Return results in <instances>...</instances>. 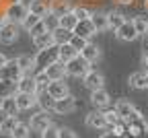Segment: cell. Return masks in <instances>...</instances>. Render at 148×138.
<instances>
[{
  "instance_id": "6da1fadb",
  "label": "cell",
  "mask_w": 148,
  "mask_h": 138,
  "mask_svg": "<svg viewBox=\"0 0 148 138\" xmlns=\"http://www.w3.org/2000/svg\"><path fill=\"white\" fill-rule=\"evenodd\" d=\"M56 62H60V46L58 43L37 52V56H35V70H47Z\"/></svg>"
},
{
  "instance_id": "7a4b0ae2",
  "label": "cell",
  "mask_w": 148,
  "mask_h": 138,
  "mask_svg": "<svg viewBox=\"0 0 148 138\" xmlns=\"http://www.w3.org/2000/svg\"><path fill=\"white\" fill-rule=\"evenodd\" d=\"M4 14L10 23H16V25H23V21L29 14V4L25 2H12V4H6L4 6Z\"/></svg>"
},
{
  "instance_id": "3957f363",
  "label": "cell",
  "mask_w": 148,
  "mask_h": 138,
  "mask_svg": "<svg viewBox=\"0 0 148 138\" xmlns=\"http://www.w3.org/2000/svg\"><path fill=\"white\" fill-rule=\"evenodd\" d=\"M66 70H68V74L70 76H76V78H84L92 68H90V62L86 60V58H82L80 54L76 56V58H72L70 62H66Z\"/></svg>"
},
{
  "instance_id": "277c9868",
  "label": "cell",
  "mask_w": 148,
  "mask_h": 138,
  "mask_svg": "<svg viewBox=\"0 0 148 138\" xmlns=\"http://www.w3.org/2000/svg\"><path fill=\"white\" fill-rule=\"evenodd\" d=\"M127 134L132 138H140L144 132H148V122L144 120V115L140 111H136L132 117H127Z\"/></svg>"
},
{
  "instance_id": "5b68a950",
  "label": "cell",
  "mask_w": 148,
  "mask_h": 138,
  "mask_svg": "<svg viewBox=\"0 0 148 138\" xmlns=\"http://www.w3.org/2000/svg\"><path fill=\"white\" fill-rule=\"evenodd\" d=\"M21 76H23V70L16 64V60H8V64L0 68V81H18Z\"/></svg>"
},
{
  "instance_id": "8992f818",
  "label": "cell",
  "mask_w": 148,
  "mask_h": 138,
  "mask_svg": "<svg viewBox=\"0 0 148 138\" xmlns=\"http://www.w3.org/2000/svg\"><path fill=\"white\" fill-rule=\"evenodd\" d=\"M18 39V25L16 23H6V25H2L0 27V43H4V46H10V43H14Z\"/></svg>"
},
{
  "instance_id": "52a82bcc",
  "label": "cell",
  "mask_w": 148,
  "mask_h": 138,
  "mask_svg": "<svg viewBox=\"0 0 148 138\" xmlns=\"http://www.w3.org/2000/svg\"><path fill=\"white\" fill-rule=\"evenodd\" d=\"M115 35H117L119 41H136V39L140 37L138 31H136V27H134V21H125V23L115 31Z\"/></svg>"
},
{
  "instance_id": "ba28073f",
  "label": "cell",
  "mask_w": 148,
  "mask_h": 138,
  "mask_svg": "<svg viewBox=\"0 0 148 138\" xmlns=\"http://www.w3.org/2000/svg\"><path fill=\"white\" fill-rule=\"evenodd\" d=\"M76 109V99L72 95H66L62 99H56V105H53V111L60 113V115H66V113H72Z\"/></svg>"
},
{
  "instance_id": "9c48e42d",
  "label": "cell",
  "mask_w": 148,
  "mask_h": 138,
  "mask_svg": "<svg viewBox=\"0 0 148 138\" xmlns=\"http://www.w3.org/2000/svg\"><path fill=\"white\" fill-rule=\"evenodd\" d=\"M49 111H39L31 117V130L35 132H45L49 126H51V117L47 115Z\"/></svg>"
},
{
  "instance_id": "30bf717a",
  "label": "cell",
  "mask_w": 148,
  "mask_h": 138,
  "mask_svg": "<svg viewBox=\"0 0 148 138\" xmlns=\"http://www.w3.org/2000/svg\"><path fill=\"white\" fill-rule=\"evenodd\" d=\"M16 87H18V93H31V95H37V91H39L35 76H31V74H23V76L16 81Z\"/></svg>"
},
{
  "instance_id": "8fae6325",
  "label": "cell",
  "mask_w": 148,
  "mask_h": 138,
  "mask_svg": "<svg viewBox=\"0 0 148 138\" xmlns=\"http://www.w3.org/2000/svg\"><path fill=\"white\" fill-rule=\"evenodd\" d=\"M86 126H88V128H92V130H101V128H105V126H107L105 111H99V109L90 111V113L86 115Z\"/></svg>"
},
{
  "instance_id": "7c38bea8",
  "label": "cell",
  "mask_w": 148,
  "mask_h": 138,
  "mask_svg": "<svg viewBox=\"0 0 148 138\" xmlns=\"http://www.w3.org/2000/svg\"><path fill=\"white\" fill-rule=\"evenodd\" d=\"M84 85L90 89V91H97V89H105L103 85H105V78H103V74L101 72H97V70H90L84 78Z\"/></svg>"
},
{
  "instance_id": "4fadbf2b",
  "label": "cell",
  "mask_w": 148,
  "mask_h": 138,
  "mask_svg": "<svg viewBox=\"0 0 148 138\" xmlns=\"http://www.w3.org/2000/svg\"><path fill=\"white\" fill-rule=\"evenodd\" d=\"M14 99H16V105L21 111H27L33 105H37V95H31V93H16Z\"/></svg>"
},
{
  "instance_id": "5bb4252c",
  "label": "cell",
  "mask_w": 148,
  "mask_h": 138,
  "mask_svg": "<svg viewBox=\"0 0 148 138\" xmlns=\"http://www.w3.org/2000/svg\"><path fill=\"white\" fill-rule=\"evenodd\" d=\"M74 33L80 35V37L90 39L92 35H97L99 31H97V27H95V25H92L90 19H86V21H78V25H76V29H74Z\"/></svg>"
},
{
  "instance_id": "9a60e30c",
  "label": "cell",
  "mask_w": 148,
  "mask_h": 138,
  "mask_svg": "<svg viewBox=\"0 0 148 138\" xmlns=\"http://www.w3.org/2000/svg\"><path fill=\"white\" fill-rule=\"evenodd\" d=\"M47 93L53 97V99H62V97L70 95V93H68V85H66L64 81H51L49 87H47Z\"/></svg>"
},
{
  "instance_id": "2e32d148",
  "label": "cell",
  "mask_w": 148,
  "mask_h": 138,
  "mask_svg": "<svg viewBox=\"0 0 148 138\" xmlns=\"http://www.w3.org/2000/svg\"><path fill=\"white\" fill-rule=\"evenodd\" d=\"M109 101H111V97H109V93H107L105 89H97V91L90 93V103L95 105L97 109H99V107H107Z\"/></svg>"
},
{
  "instance_id": "e0dca14e",
  "label": "cell",
  "mask_w": 148,
  "mask_h": 138,
  "mask_svg": "<svg viewBox=\"0 0 148 138\" xmlns=\"http://www.w3.org/2000/svg\"><path fill=\"white\" fill-rule=\"evenodd\" d=\"M47 76L51 78V81H64V76L68 74V70H66V62H56V64H51L47 70Z\"/></svg>"
},
{
  "instance_id": "ac0fdd59",
  "label": "cell",
  "mask_w": 148,
  "mask_h": 138,
  "mask_svg": "<svg viewBox=\"0 0 148 138\" xmlns=\"http://www.w3.org/2000/svg\"><path fill=\"white\" fill-rule=\"evenodd\" d=\"M37 105L41 107V111H51L53 105H56V99L47 93V89L43 91H37Z\"/></svg>"
},
{
  "instance_id": "d6986e66",
  "label": "cell",
  "mask_w": 148,
  "mask_h": 138,
  "mask_svg": "<svg viewBox=\"0 0 148 138\" xmlns=\"http://www.w3.org/2000/svg\"><path fill=\"white\" fill-rule=\"evenodd\" d=\"M115 109H117V113L121 115V120H127V117H132L138 109H136V105L132 103V101H127V99H121V101H117L115 103Z\"/></svg>"
},
{
  "instance_id": "ffe728a7",
  "label": "cell",
  "mask_w": 148,
  "mask_h": 138,
  "mask_svg": "<svg viewBox=\"0 0 148 138\" xmlns=\"http://www.w3.org/2000/svg\"><path fill=\"white\" fill-rule=\"evenodd\" d=\"M49 10H51V4H47L45 0H31V2H29V12L41 17V19H43Z\"/></svg>"
},
{
  "instance_id": "44dd1931",
  "label": "cell",
  "mask_w": 148,
  "mask_h": 138,
  "mask_svg": "<svg viewBox=\"0 0 148 138\" xmlns=\"http://www.w3.org/2000/svg\"><path fill=\"white\" fill-rule=\"evenodd\" d=\"M130 87L134 89H146L148 87V70H140L130 74Z\"/></svg>"
},
{
  "instance_id": "7402d4cb",
  "label": "cell",
  "mask_w": 148,
  "mask_h": 138,
  "mask_svg": "<svg viewBox=\"0 0 148 138\" xmlns=\"http://www.w3.org/2000/svg\"><path fill=\"white\" fill-rule=\"evenodd\" d=\"M33 46H35L37 50H45V48L56 46V39H53L51 31H47V33H43V35H37V37H33Z\"/></svg>"
},
{
  "instance_id": "603a6c76",
  "label": "cell",
  "mask_w": 148,
  "mask_h": 138,
  "mask_svg": "<svg viewBox=\"0 0 148 138\" xmlns=\"http://www.w3.org/2000/svg\"><path fill=\"white\" fill-rule=\"evenodd\" d=\"M18 93L16 81H0V99H6V97H14Z\"/></svg>"
},
{
  "instance_id": "cb8c5ba5",
  "label": "cell",
  "mask_w": 148,
  "mask_h": 138,
  "mask_svg": "<svg viewBox=\"0 0 148 138\" xmlns=\"http://www.w3.org/2000/svg\"><path fill=\"white\" fill-rule=\"evenodd\" d=\"M90 21H92V25L97 27V31L109 29V17H107V12H101V10L92 12V14H90Z\"/></svg>"
},
{
  "instance_id": "d4e9b609",
  "label": "cell",
  "mask_w": 148,
  "mask_h": 138,
  "mask_svg": "<svg viewBox=\"0 0 148 138\" xmlns=\"http://www.w3.org/2000/svg\"><path fill=\"white\" fill-rule=\"evenodd\" d=\"M51 35H53V39H56V43H58V46H64V43H70V39L74 37V31L58 27L56 31H51Z\"/></svg>"
},
{
  "instance_id": "484cf974",
  "label": "cell",
  "mask_w": 148,
  "mask_h": 138,
  "mask_svg": "<svg viewBox=\"0 0 148 138\" xmlns=\"http://www.w3.org/2000/svg\"><path fill=\"white\" fill-rule=\"evenodd\" d=\"M80 56H82V58H86V60L92 64V62H97L99 58H101V48H99V46H95V43H88V46L80 52Z\"/></svg>"
},
{
  "instance_id": "4316f807",
  "label": "cell",
  "mask_w": 148,
  "mask_h": 138,
  "mask_svg": "<svg viewBox=\"0 0 148 138\" xmlns=\"http://www.w3.org/2000/svg\"><path fill=\"white\" fill-rule=\"evenodd\" d=\"M107 17H109V29L111 31H117L127 19H125V14H121V12H117V10H111V12H107Z\"/></svg>"
},
{
  "instance_id": "83f0119b",
  "label": "cell",
  "mask_w": 148,
  "mask_h": 138,
  "mask_svg": "<svg viewBox=\"0 0 148 138\" xmlns=\"http://www.w3.org/2000/svg\"><path fill=\"white\" fill-rule=\"evenodd\" d=\"M76 25H78V17L74 14V12H66V14L60 17V27L74 31V29H76Z\"/></svg>"
},
{
  "instance_id": "f1b7e54d",
  "label": "cell",
  "mask_w": 148,
  "mask_h": 138,
  "mask_svg": "<svg viewBox=\"0 0 148 138\" xmlns=\"http://www.w3.org/2000/svg\"><path fill=\"white\" fill-rule=\"evenodd\" d=\"M0 109H2L4 113H8V115H16L18 111V105H16V99L14 97H6V99H2V103H0Z\"/></svg>"
},
{
  "instance_id": "f546056e",
  "label": "cell",
  "mask_w": 148,
  "mask_h": 138,
  "mask_svg": "<svg viewBox=\"0 0 148 138\" xmlns=\"http://www.w3.org/2000/svg\"><path fill=\"white\" fill-rule=\"evenodd\" d=\"M76 56H78V52L74 50L72 43H64V46H60V60H62V62H70L72 58H76Z\"/></svg>"
},
{
  "instance_id": "4dcf8cb0",
  "label": "cell",
  "mask_w": 148,
  "mask_h": 138,
  "mask_svg": "<svg viewBox=\"0 0 148 138\" xmlns=\"http://www.w3.org/2000/svg\"><path fill=\"white\" fill-rule=\"evenodd\" d=\"M16 64L21 66L23 74H29L31 70H35V58H29V56H18V58H16Z\"/></svg>"
},
{
  "instance_id": "1f68e13d",
  "label": "cell",
  "mask_w": 148,
  "mask_h": 138,
  "mask_svg": "<svg viewBox=\"0 0 148 138\" xmlns=\"http://www.w3.org/2000/svg\"><path fill=\"white\" fill-rule=\"evenodd\" d=\"M43 23L47 25L49 31H56V29L60 27V14H58V12H53V10H49V12L43 17Z\"/></svg>"
},
{
  "instance_id": "d6a6232c",
  "label": "cell",
  "mask_w": 148,
  "mask_h": 138,
  "mask_svg": "<svg viewBox=\"0 0 148 138\" xmlns=\"http://www.w3.org/2000/svg\"><path fill=\"white\" fill-rule=\"evenodd\" d=\"M51 10L58 12V14L62 17V14H66V12H72L74 6H70L68 2H64V0H53V2H51Z\"/></svg>"
},
{
  "instance_id": "836d02e7",
  "label": "cell",
  "mask_w": 148,
  "mask_h": 138,
  "mask_svg": "<svg viewBox=\"0 0 148 138\" xmlns=\"http://www.w3.org/2000/svg\"><path fill=\"white\" fill-rule=\"evenodd\" d=\"M35 81H37V87H39V91H43V89H47V87H49L51 78L47 76V72H45V70H37Z\"/></svg>"
},
{
  "instance_id": "e575fe53",
  "label": "cell",
  "mask_w": 148,
  "mask_h": 138,
  "mask_svg": "<svg viewBox=\"0 0 148 138\" xmlns=\"http://www.w3.org/2000/svg\"><path fill=\"white\" fill-rule=\"evenodd\" d=\"M29 134H31V124H23V122H18L12 132L14 138H29Z\"/></svg>"
},
{
  "instance_id": "d590c367",
  "label": "cell",
  "mask_w": 148,
  "mask_h": 138,
  "mask_svg": "<svg viewBox=\"0 0 148 138\" xmlns=\"http://www.w3.org/2000/svg\"><path fill=\"white\" fill-rule=\"evenodd\" d=\"M132 21H134V27H136L138 35H146L148 33V19L146 17H134Z\"/></svg>"
},
{
  "instance_id": "8d00e7d4",
  "label": "cell",
  "mask_w": 148,
  "mask_h": 138,
  "mask_svg": "<svg viewBox=\"0 0 148 138\" xmlns=\"http://www.w3.org/2000/svg\"><path fill=\"white\" fill-rule=\"evenodd\" d=\"M16 117L14 115H8V120L2 124V128H0V134H6V136H12V132H14V128H16Z\"/></svg>"
},
{
  "instance_id": "74e56055",
  "label": "cell",
  "mask_w": 148,
  "mask_h": 138,
  "mask_svg": "<svg viewBox=\"0 0 148 138\" xmlns=\"http://www.w3.org/2000/svg\"><path fill=\"white\" fill-rule=\"evenodd\" d=\"M70 43L74 46V50H76V52L80 54V52H82V50H84V48H86V46L90 43V41H88L86 37H80V35H76V33H74V37L70 39Z\"/></svg>"
},
{
  "instance_id": "f35d334b",
  "label": "cell",
  "mask_w": 148,
  "mask_h": 138,
  "mask_svg": "<svg viewBox=\"0 0 148 138\" xmlns=\"http://www.w3.org/2000/svg\"><path fill=\"white\" fill-rule=\"evenodd\" d=\"M105 117H107V126H109V128H113L115 124L121 122V115L117 113L115 107H113V109H107V111H105Z\"/></svg>"
},
{
  "instance_id": "ab89813d",
  "label": "cell",
  "mask_w": 148,
  "mask_h": 138,
  "mask_svg": "<svg viewBox=\"0 0 148 138\" xmlns=\"http://www.w3.org/2000/svg\"><path fill=\"white\" fill-rule=\"evenodd\" d=\"M47 31H49V29H47V25L43 23V19H41L37 25H33V27L29 29V35H31V37H37V35H43V33H47Z\"/></svg>"
},
{
  "instance_id": "60d3db41",
  "label": "cell",
  "mask_w": 148,
  "mask_h": 138,
  "mask_svg": "<svg viewBox=\"0 0 148 138\" xmlns=\"http://www.w3.org/2000/svg\"><path fill=\"white\" fill-rule=\"evenodd\" d=\"M72 12L78 17V21H86V19H90V14H92L86 6H74V10H72Z\"/></svg>"
},
{
  "instance_id": "b9f144b4",
  "label": "cell",
  "mask_w": 148,
  "mask_h": 138,
  "mask_svg": "<svg viewBox=\"0 0 148 138\" xmlns=\"http://www.w3.org/2000/svg\"><path fill=\"white\" fill-rule=\"evenodd\" d=\"M111 130H113V134H115L117 138H123V136L127 134V122H125V120H121L119 124H115Z\"/></svg>"
},
{
  "instance_id": "7bdbcfd3",
  "label": "cell",
  "mask_w": 148,
  "mask_h": 138,
  "mask_svg": "<svg viewBox=\"0 0 148 138\" xmlns=\"http://www.w3.org/2000/svg\"><path fill=\"white\" fill-rule=\"evenodd\" d=\"M39 21H41V17H37V14H33V12H29V14H27V19H25V21H23V27H25V29L29 31V29H31L33 25H37V23H39Z\"/></svg>"
},
{
  "instance_id": "ee69618b",
  "label": "cell",
  "mask_w": 148,
  "mask_h": 138,
  "mask_svg": "<svg viewBox=\"0 0 148 138\" xmlns=\"http://www.w3.org/2000/svg\"><path fill=\"white\" fill-rule=\"evenodd\" d=\"M41 138H60V130L53 128V126H49L45 132H41Z\"/></svg>"
},
{
  "instance_id": "f6af8a7d",
  "label": "cell",
  "mask_w": 148,
  "mask_h": 138,
  "mask_svg": "<svg viewBox=\"0 0 148 138\" xmlns=\"http://www.w3.org/2000/svg\"><path fill=\"white\" fill-rule=\"evenodd\" d=\"M60 138H76V134L70 128H60Z\"/></svg>"
},
{
  "instance_id": "bcb514c9",
  "label": "cell",
  "mask_w": 148,
  "mask_h": 138,
  "mask_svg": "<svg viewBox=\"0 0 148 138\" xmlns=\"http://www.w3.org/2000/svg\"><path fill=\"white\" fill-rule=\"evenodd\" d=\"M6 120H8V113H4L2 109H0V128H2V124H4Z\"/></svg>"
},
{
  "instance_id": "7dc6e473",
  "label": "cell",
  "mask_w": 148,
  "mask_h": 138,
  "mask_svg": "<svg viewBox=\"0 0 148 138\" xmlns=\"http://www.w3.org/2000/svg\"><path fill=\"white\" fill-rule=\"evenodd\" d=\"M4 64H8V58H6V56H4L2 52H0V68H2Z\"/></svg>"
},
{
  "instance_id": "c3c4849f",
  "label": "cell",
  "mask_w": 148,
  "mask_h": 138,
  "mask_svg": "<svg viewBox=\"0 0 148 138\" xmlns=\"http://www.w3.org/2000/svg\"><path fill=\"white\" fill-rule=\"evenodd\" d=\"M6 23H8L6 14H4V12H0V27H2V25H6Z\"/></svg>"
},
{
  "instance_id": "681fc988",
  "label": "cell",
  "mask_w": 148,
  "mask_h": 138,
  "mask_svg": "<svg viewBox=\"0 0 148 138\" xmlns=\"http://www.w3.org/2000/svg\"><path fill=\"white\" fill-rule=\"evenodd\" d=\"M142 62H144V66L148 68V50L144 52V56H142Z\"/></svg>"
},
{
  "instance_id": "f907efd6",
  "label": "cell",
  "mask_w": 148,
  "mask_h": 138,
  "mask_svg": "<svg viewBox=\"0 0 148 138\" xmlns=\"http://www.w3.org/2000/svg\"><path fill=\"white\" fill-rule=\"evenodd\" d=\"M113 2H117V4H132L134 0H113Z\"/></svg>"
},
{
  "instance_id": "816d5d0a",
  "label": "cell",
  "mask_w": 148,
  "mask_h": 138,
  "mask_svg": "<svg viewBox=\"0 0 148 138\" xmlns=\"http://www.w3.org/2000/svg\"><path fill=\"white\" fill-rule=\"evenodd\" d=\"M101 138H117V136H115V134H113V132H109V134H103V136H101Z\"/></svg>"
},
{
  "instance_id": "f5cc1de1",
  "label": "cell",
  "mask_w": 148,
  "mask_h": 138,
  "mask_svg": "<svg viewBox=\"0 0 148 138\" xmlns=\"http://www.w3.org/2000/svg\"><path fill=\"white\" fill-rule=\"evenodd\" d=\"M144 6H146V8H148V0H144Z\"/></svg>"
},
{
  "instance_id": "db71d44e",
  "label": "cell",
  "mask_w": 148,
  "mask_h": 138,
  "mask_svg": "<svg viewBox=\"0 0 148 138\" xmlns=\"http://www.w3.org/2000/svg\"><path fill=\"white\" fill-rule=\"evenodd\" d=\"M2 4H4V0H0V6H2Z\"/></svg>"
},
{
  "instance_id": "11a10c76",
  "label": "cell",
  "mask_w": 148,
  "mask_h": 138,
  "mask_svg": "<svg viewBox=\"0 0 148 138\" xmlns=\"http://www.w3.org/2000/svg\"><path fill=\"white\" fill-rule=\"evenodd\" d=\"M0 103H2V99H0Z\"/></svg>"
},
{
  "instance_id": "9f6ffc18",
  "label": "cell",
  "mask_w": 148,
  "mask_h": 138,
  "mask_svg": "<svg viewBox=\"0 0 148 138\" xmlns=\"http://www.w3.org/2000/svg\"><path fill=\"white\" fill-rule=\"evenodd\" d=\"M10 138H14V136H10Z\"/></svg>"
},
{
  "instance_id": "6f0895ef",
  "label": "cell",
  "mask_w": 148,
  "mask_h": 138,
  "mask_svg": "<svg viewBox=\"0 0 148 138\" xmlns=\"http://www.w3.org/2000/svg\"><path fill=\"white\" fill-rule=\"evenodd\" d=\"M146 70H148V68H146Z\"/></svg>"
}]
</instances>
